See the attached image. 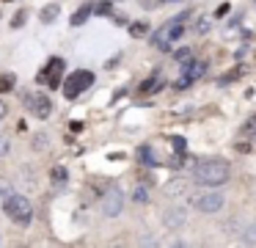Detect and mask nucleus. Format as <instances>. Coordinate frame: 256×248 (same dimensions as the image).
Listing matches in <instances>:
<instances>
[{"mask_svg": "<svg viewBox=\"0 0 256 248\" xmlns=\"http://www.w3.org/2000/svg\"><path fill=\"white\" fill-rule=\"evenodd\" d=\"M228 163L220 157H210V160H198V165H196V179L201 182V185H223V182H228Z\"/></svg>", "mask_w": 256, "mask_h": 248, "instance_id": "1", "label": "nucleus"}, {"mask_svg": "<svg viewBox=\"0 0 256 248\" xmlns=\"http://www.w3.org/2000/svg\"><path fill=\"white\" fill-rule=\"evenodd\" d=\"M3 212H6L8 218L14 220V223H22V226H28L30 218H34V207H30V201H28L25 196H20V193H12V196H6Z\"/></svg>", "mask_w": 256, "mask_h": 248, "instance_id": "2", "label": "nucleus"}, {"mask_svg": "<svg viewBox=\"0 0 256 248\" xmlns=\"http://www.w3.org/2000/svg\"><path fill=\"white\" fill-rule=\"evenodd\" d=\"M91 83H94V72H88V69L72 72V75L66 77V83H61L64 97H66V99H78L86 88H91Z\"/></svg>", "mask_w": 256, "mask_h": 248, "instance_id": "3", "label": "nucleus"}, {"mask_svg": "<svg viewBox=\"0 0 256 248\" xmlns=\"http://www.w3.org/2000/svg\"><path fill=\"white\" fill-rule=\"evenodd\" d=\"M182 33H184V17H179V20L166 22V25L154 33V44L160 50H168L174 42H176V39H182Z\"/></svg>", "mask_w": 256, "mask_h": 248, "instance_id": "4", "label": "nucleus"}, {"mask_svg": "<svg viewBox=\"0 0 256 248\" xmlns=\"http://www.w3.org/2000/svg\"><path fill=\"white\" fill-rule=\"evenodd\" d=\"M64 69H66L64 58H50V61H47V66L39 72V77H36V80H39L42 86L58 88V86H61V77H64Z\"/></svg>", "mask_w": 256, "mask_h": 248, "instance_id": "5", "label": "nucleus"}, {"mask_svg": "<svg viewBox=\"0 0 256 248\" xmlns=\"http://www.w3.org/2000/svg\"><path fill=\"white\" fill-rule=\"evenodd\" d=\"M25 105L34 110L36 119H47L52 113V102L47 94H25Z\"/></svg>", "mask_w": 256, "mask_h": 248, "instance_id": "6", "label": "nucleus"}, {"mask_svg": "<svg viewBox=\"0 0 256 248\" xmlns=\"http://www.w3.org/2000/svg\"><path fill=\"white\" fill-rule=\"evenodd\" d=\"M193 207L198 212H218L223 207V196L220 193H201V196L193 198Z\"/></svg>", "mask_w": 256, "mask_h": 248, "instance_id": "7", "label": "nucleus"}, {"mask_svg": "<svg viewBox=\"0 0 256 248\" xmlns=\"http://www.w3.org/2000/svg\"><path fill=\"white\" fill-rule=\"evenodd\" d=\"M102 209H105V215H118L122 212V190H116V187H110V190L105 193V201H102Z\"/></svg>", "mask_w": 256, "mask_h": 248, "instance_id": "8", "label": "nucleus"}, {"mask_svg": "<svg viewBox=\"0 0 256 248\" xmlns=\"http://www.w3.org/2000/svg\"><path fill=\"white\" fill-rule=\"evenodd\" d=\"M204 69H206L204 64H198V61H190V64H188V69H184V75H182V80L176 83V88L190 86V83H193L196 77H201V75H204Z\"/></svg>", "mask_w": 256, "mask_h": 248, "instance_id": "9", "label": "nucleus"}, {"mask_svg": "<svg viewBox=\"0 0 256 248\" xmlns=\"http://www.w3.org/2000/svg\"><path fill=\"white\" fill-rule=\"evenodd\" d=\"M88 14H94V3H86L78 9V14H72V25H83L88 20Z\"/></svg>", "mask_w": 256, "mask_h": 248, "instance_id": "10", "label": "nucleus"}, {"mask_svg": "<svg viewBox=\"0 0 256 248\" xmlns=\"http://www.w3.org/2000/svg\"><path fill=\"white\" fill-rule=\"evenodd\" d=\"M240 132H242V138H248L250 143H256V113L250 116L248 121H245V124H242V130H240Z\"/></svg>", "mask_w": 256, "mask_h": 248, "instance_id": "11", "label": "nucleus"}, {"mask_svg": "<svg viewBox=\"0 0 256 248\" xmlns=\"http://www.w3.org/2000/svg\"><path fill=\"white\" fill-rule=\"evenodd\" d=\"M50 179H52V185H56V187L66 185V168H64V165H52V171H50Z\"/></svg>", "mask_w": 256, "mask_h": 248, "instance_id": "12", "label": "nucleus"}, {"mask_svg": "<svg viewBox=\"0 0 256 248\" xmlns=\"http://www.w3.org/2000/svg\"><path fill=\"white\" fill-rule=\"evenodd\" d=\"M157 88H162V77H160V75L149 77V80L140 86V94H152V91H157Z\"/></svg>", "mask_w": 256, "mask_h": 248, "instance_id": "13", "label": "nucleus"}, {"mask_svg": "<svg viewBox=\"0 0 256 248\" xmlns=\"http://www.w3.org/2000/svg\"><path fill=\"white\" fill-rule=\"evenodd\" d=\"M58 11H61V9H58L56 3H50V6H44V9H42L39 20H42V22H52V20L58 17Z\"/></svg>", "mask_w": 256, "mask_h": 248, "instance_id": "14", "label": "nucleus"}, {"mask_svg": "<svg viewBox=\"0 0 256 248\" xmlns=\"http://www.w3.org/2000/svg\"><path fill=\"white\" fill-rule=\"evenodd\" d=\"M184 187H188V182H184V179H174V182H168V185H166V193H168V196H179Z\"/></svg>", "mask_w": 256, "mask_h": 248, "instance_id": "15", "label": "nucleus"}, {"mask_svg": "<svg viewBox=\"0 0 256 248\" xmlns=\"http://www.w3.org/2000/svg\"><path fill=\"white\" fill-rule=\"evenodd\" d=\"M240 75H248V66H237V69L226 72V75H223V83H232V80H240Z\"/></svg>", "mask_w": 256, "mask_h": 248, "instance_id": "16", "label": "nucleus"}, {"mask_svg": "<svg viewBox=\"0 0 256 248\" xmlns=\"http://www.w3.org/2000/svg\"><path fill=\"white\" fill-rule=\"evenodd\" d=\"M94 14H100V17H110V14H113V6L108 3V0H102V3H94Z\"/></svg>", "mask_w": 256, "mask_h": 248, "instance_id": "17", "label": "nucleus"}, {"mask_svg": "<svg viewBox=\"0 0 256 248\" xmlns=\"http://www.w3.org/2000/svg\"><path fill=\"white\" fill-rule=\"evenodd\" d=\"M14 88V75H0V94H6Z\"/></svg>", "mask_w": 256, "mask_h": 248, "instance_id": "18", "label": "nucleus"}, {"mask_svg": "<svg viewBox=\"0 0 256 248\" xmlns=\"http://www.w3.org/2000/svg\"><path fill=\"white\" fill-rule=\"evenodd\" d=\"M146 31H149V25H146V22H132V25H130V33H132L135 39H140Z\"/></svg>", "mask_w": 256, "mask_h": 248, "instance_id": "19", "label": "nucleus"}, {"mask_svg": "<svg viewBox=\"0 0 256 248\" xmlns=\"http://www.w3.org/2000/svg\"><path fill=\"white\" fill-rule=\"evenodd\" d=\"M138 157H140V163H146V165H154V154H152V149L149 146H144L138 152Z\"/></svg>", "mask_w": 256, "mask_h": 248, "instance_id": "20", "label": "nucleus"}, {"mask_svg": "<svg viewBox=\"0 0 256 248\" xmlns=\"http://www.w3.org/2000/svg\"><path fill=\"white\" fill-rule=\"evenodd\" d=\"M174 58H176L179 64H190V61H193V53H190V50H179V53L174 55Z\"/></svg>", "mask_w": 256, "mask_h": 248, "instance_id": "21", "label": "nucleus"}, {"mask_svg": "<svg viewBox=\"0 0 256 248\" xmlns=\"http://www.w3.org/2000/svg\"><path fill=\"white\" fill-rule=\"evenodd\" d=\"M206 28H210V17H201V20H198V28H196V31H198V33H206Z\"/></svg>", "mask_w": 256, "mask_h": 248, "instance_id": "22", "label": "nucleus"}, {"mask_svg": "<svg viewBox=\"0 0 256 248\" xmlns=\"http://www.w3.org/2000/svg\"><path fill=\"white\" fill-rule=\"evenodd\" d=\"M22 22H25V14H17V17H14V28L22 25Z\"/></svg>", "mask_w": 256, "mask_h": 248, "instance_id": "23", "label": "nucleus"}, {"mask_svg": "<svg viewBox=\"0 0 256 248\" xmlns=\"http://www.w3.org/2000/svg\"><path fill=\"white\" fill-rule=\"evenodd\" d=\"M8 113V108H6V102H3V99H0V119H3V116Z\"/></svg>", "mask_w": 256, "mask_h": 248, "instance_id": "24", "label": "nucleus"}, {"mask_svg": "<svg viewBox=\"0 0 256 248\" xmlns=\"http://www.w3.org/2000/svg\"><path fill=\"white\" fill-rule=\"evenodd\" d=\"M248 240H250V242H256V226H254V229H250V234H248Z\"/></svg>", "mask_w": 256, "mask_h": 248, "instance_id": "25", "label": "nucleus"}]
</instances>
